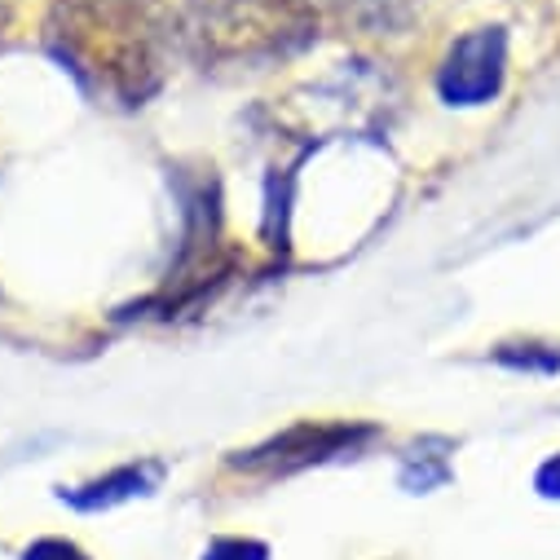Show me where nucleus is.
Returning a JSON list of instances; mask_svg holds the SVG:
<instances>
[{
	"instance_id": "nucleus-2",
	"label": "nucleus",
	"mask_w": 560,
	"mask_h": 560,
	"mask_svg": "<svg viewBox=\"0 0 560 560\" xmlns=\"http://www.w3.org/2000/svg\"><path fill=\"white\" fill-rule=\"evenodd\" d=\"M318 27L314 0H190L186 40L212 62H256L301 49Z\"/></svg>"
},
{
	"instance_id": "nucleus-3",
	"label": "nucleus",
	"mask_w": 560,
	"mask_h": 560,
	"mask_svg": "<svg viewBox=\"0 0 560 560\" xmlns=\"http://www.w3.org/2000/svg\"><path fill=\"white\" fill-rule=\"evenodd\" d=\"M499 84H503V32L499 27H477L464 40H455L438 71V89L451 106L490 102Z\"/></svg>"
},
{
	"instance_id": "nucleus-9",
	"label": "nucleus",
	"mask_w": 560,
	"mask_h": 560,
	"mask_svg": "<svg viewBox=\"0 0 560 560\" xmlns=\"http://www.w3.org/2000/svg\"><path fill=\"white\" fill-rule=\"evenodd\" d=\"M538 490H542V494H560V459L542 464V472H538Z\"/></svg>"
},
{
	"instance_id": "nucleus-4",
	"label": "nucleus",
	"mask_w": 560,
	"mask_h": 560,
	"mask_svg": "<svg viewBox=\"0 0 560 560\" xmlns=\"http://www.w3.org/2000/svg\"><path fill=\"white\" fill-rule=\"evenodd\" d=\"M371 429H353V424H296L283 438H273L269 446L252 451L243 459V468H260V472H296L310 464H323L340 451H353L358 442H366Z\"/></svg>"
},
{
	"instance_id": "nucleus-6",
	"label": "nucleus",
	"mask_w": 560,
	"mask_h": 560,
	"mask_svg": "<svg viewBox=\"0 0 560 560\" xmlns=\"http://www.w3.org/2000/svg\"><path fill=\"white\" fill-rule=\"evenodd\" d=\"M345 5L358 14V19H371V23H393L397 14H406L410 10V0H345Z\"/></svg>"
},
{
	"instance_id": "nucleus-7",
	"label": "nucleus",
	"mask_w": 560,
	"mask_h": 560,
	"mask_svg": "<svg viewBox=\"0 0 560 560\" xmlns=\"http://www.w3.org/2000/svg\"><path fill=\"white\" fill-rule=\"evenodd\" d=\"M203 560H265V547L260 542H243V538H225Z\"/></svg>"
},
{
	"instance_id": "nucleus-8",
	"label": "nucleus",
	"mask_w": 560,
	"mask_h": 560,
	"mask_svg": "<svg viewBox=\"0 0 560 560\" xmlns=\"http://www.w3.org/2000/svg\"><path fill=\"white\" fill-rule=\"evenodd\" d=\"M23 560H84V551L71 547V542H62V538H45V542H36Z\"/></svg>"
},
{
	"instance_id": "nucleus-1",
	"label": "nucleus",
	"mask_w": 560,
	"mask_h": 560,
	"mask_svg": "<svg viewBox=\"0 0 560 560\" xmlns=\"http://www.w3.org/2000/svg\"><path fill=\"white\" fill-rule=\"evenodd\" d=\"M173 32L177 23L160 0H58L49 19L54 54L93 93L124 106L164 84Z\"/></svg>"
},
{
	"instance_id": "nucleus-5",
	"label": "nucleus",
	"mask_w": 560,
	"mask_h": 560,
	"mask_svg": "<svg viewBox=\"0 0 560 560\" xmlns=\"http://www.w3.org/2000/svg\"><path fill=\"white\" fill-rule=\"evenodd\" d=\"M147 481H155V468H124L97 486H89V494H71L80 508H97V503H115V499H128L132 490H142Z\"/></svg>"
}]
</instances>
